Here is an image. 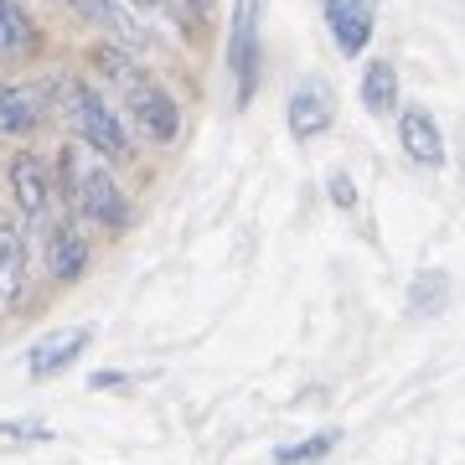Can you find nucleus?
Returning a JSON list of instances; mask_svg holds the SVG:
<instances>
[{
	"instance_id": "nucleus-1",
	"label": "nucleus",
	"mask_w": 465,
	"mask_h": 465,
	"mask_svg": "<svg viewBox=\"0 0 465 465\" xmlns=\"http://www.w3.org/2000/svg\"><path fill=\"white\" fill-rule=\"evenodd\" d=\"M63 192L78 207V217L99 223V228H124L130 223V197L119 192L109 166L88 161L84 150H63Z\"/></svg>"
},
{
	"instance_id": "nucleus-2",
	"label": "nucleus",
	"mask_w": 465,
	"mask_h": 465,
	"mask_svg": "<svg viewBox=\"0 0 465 465\" xmlns=\"http://www.w3.org/2000/svg\"><path fill=\"white\" fill-rule=\"evenodd\" d=\"M99 63L114 73V84H119V94H124V104H130V114L140 119V130H145L150 140H176L182 109H176V99H171L166 88L155 84V78H145V73H140L130 57H119V52H104Z\"/></svg>"
},
{
	"instance_id": "nucleus-3",
	"label": "nucleus",
	"mask_w": 465,
	"mask_h": 465,
	"mask_svg": "<svg viewBox=\"0 0 465 465\" xmlns=\"http://www.w3.org/2000/svg\"><path fill=\"white\" fill-rule=\"evenodd\" d=\"M67 114H73V124H78V134H84L88 145L99 150V155H109V161H119L124 150H130V134H124V124L114 119V109L94 94L88 84H67Z\"/></svg>"
},
{
	"instance_id": "nucleus-4",
	"label": "nucleus",
	"mask_w": 465,
	"mask_h": 465,
	"mask_svg": "<svg viewBox=\"0 0 465 465\" xmlns=\"http://www.w3.org/2000/svg\"><path fill=\"white\" fill-rule=\"evenodd\" d=\"M228 67H232V104L249 109L253 88H259V0H232Z\"/></svg>"
},
{
	"instance_id": "nucleus-5",
	"label": "nucleus",
	"mask_w": 465,
	"mask_h": 465,
	"mask_svg": "<svg viewBox=\"0 0 465 465\" xmlns=\"http://www.w3.org/2000/svg\"><path fill=\"white\" fill-rule=\"evenodd\" d=\"M326 26L341 57H362L378 26V0H326Z\"/></svg>"
},
{
	"instance_id": "nucleus-6",
	"label": "nucleus",
	"mask_w": 465,
	"mask_h": 465,
	"mask_svg": "<svg viewBox=\"0 0 465 465\" xmlns=\"http://www.w3.org/2000/svg\"><path fill=\"white\" fill-rule=\"evenodd\" d=\"M73 11L84 21H94L104 36H114L124 52H145L150 47V32H145V21L134 16V11H124L119 0H67Z\"/></svg>"
},
{
	"instance_id": "nucleus-7",
	"label": "nucleus",
	"mask_w": 465,
	"mask_h": 465,
	"mask_svg": "<svg viewBox=\"0 0 465 465\" xmlns=\"http://www.w3.org/2000/svg\"><path fill=\"white\" fill-rule=\"evenodd\" d=\"M331 119H336V99H331V88L321 84V78H305V84L290 94V134H295V140L326 134Z\"/></svg>"
},
{
	"instance_id": "nucleus-8",
	"label": "nucleus",
	"mask_w": 465,
	"mask_h": 465,
	"mask_svg": "<svg viewBox=\"0 0 465 465\" xmlns=\"http://www.w3.org/2000/svg\"><path fill=\"white\" fill-rule=\"evenodd\" d=\"M399 140H403V155L409 161H419V166H445V134H440L430 109L409 104L399 114Z\"/></svg>"
},
{
	"instance_id": "nucleus-9",
	"label": "nucleus",
	"mask_w": 465,
	"mask_h": 465,
	"mask_svg": "<svg viewBox=\"0 0 465 465\" xmlns=\"http://www.w3.org/2000/svg\"><path fill=\"white\" fill-rule=\"evenodd\" d=\"M11 192H16L21 217H26L32 228H42L47 202H52V176H47V166H42L36 155H16V161H11Z\"/></svg>"
},
{
	"instance_id": "nucleus-10",
	"label": "nucleus",
	"mask_w": 465,
	"mask_h": 465,
	"mask_svg": "<svg viewBox=\"0 0 465 465\" xmlns=\"http://www.w3.org/2000/svg\"><path fill=\"white\" fill-rule=\"evenodd\" d=\"M94 341V331L88 326H73V331H57V336H42L32 351H26V367H32V378H57L63 367H73L78 357H84V347Z\"/></svg>"
},
{
	"instance_id": "nucleus-11",
	"label": "nucleus",
	"mask_w": 465,
	"mask_h": 465,
	"mask_svg": "<svg viewBox=\"0 0 465 465\" xmlns=\"http://www.w3.org/2000/svg\"><path fill=\"white\" fill-rule=\"evenodd\" d=\"M47 94L32 84H0V134H26L42 124Z\"/></svg>"
},
{
	"instance_id": "nucleus-12",
	"label": "nucleus",
	"mask_w": 465,
	"mask_h": 465,
	"mask_svg": "<svg viewBox=\"0 0 465 465\" xmlns=\"http://www.w3.org/2000/svg\"><path fill=\"white\" fill-rule=\"evenodd\" d=\"M47 269H52V280H63V284L78 280V274L88 269V243H84V232L67 228V223H57V228L47 232Z\"/></svg>"
},
{
	"instance_id": "nucleus-13",
	"label": "nucleus",
	"mask_w": 465,
	"mask_h": 465,
	"mask_svg": "<svg viewBox=\"0 0 465 465\" xmlns=\"http://www.w3.org/2000/svg\"><path fill=\"white\" fill-rule=\"evenodd\" d=\"M21 284H26V243H21V232L0 217V305H11L21 295Z\"/></svg>"
},
{
	"instance_id": "nucleus-14",
	"label": "nucleus",
	"mask_w": 465,
	"mask_h": 465,
	"mask_svg": "<svg viewBox=\"0 0 465 465\" xmlns=\"http://www.w3.org/2000/svg\"><path fill=\"white\" fill-rule=\"evenodd\" d=\"M357 94H362L367 114H393L399 109V73H393V63H367Z\"/></svg>"
},
{
	"instance_id": "nucleus-15",
	"label": "nucleus",
	"mask_w": 465,
	"mask_h": 465,
	"mask_svg": "<svg viewBox=\"0 0 465 465\" xmlns=\"http://www.w3.org/2000/svg\"><path fill=\"white\" fill-rule=\"evenodd\" d=\"M445 305H450L445 269H419L414 284H409V311H414V316H440Z\"/></svg>"
},
{
	"instance_id": "nucleus-16",
	"label": "nucleus",
	"mask_w": 465,
	"mask_h": 465,
	"mask_svg": "<svg viewBox=\"0 0 465 465\" xmlns=\"http://www.w3.org/2000/svg\"><path fill=\"white\" fill-rule=\"evenodd\" d=\"M336 445H341V430H321V434H311V440H300V445L274 450V465H316V460H326Z\"/></svg>"
},
{
	"instance_id": "nucleus-17",
	"label": "nucleus",
	"mask_w": 465,
	"mask_h": 465,
	"mask_svg": "<svg viewBox=\"0 0 465 465\" xmlns=\"http://www.w3.org/2000/svg\"><path fill=\"white\" fill-rule=\"evenodd\" d=\"M21 47H32V16L21 0H0V57Z\"/></svg>"
},
{
	"instance_id": "nucleus-18",
	"label": "nucleus",
	"mask_w": 465,
	"mask_h": 465,
	"mask_svg": "<svg viewBox=\"0 0 465 465\" xmlns=\"http://www.w3.org/2000/svg\"><path fill=\"white\" fill-rule=\"evenodd\" d=\"M326 197H331L341 213H351V207H357V182H351L347 171H331V176H326Z\"/></svg>"
},
{
	"instance_id": "nucleus-19",
	"label": "nucleus",
	"mask_w": 465,
	"mask_h": 465,
	"mask_svg": "<svg viewBox=\"0 0 465 465\" xmlns=\"http://www.w3.org/2000/svg\"><path fill=\"white\" fill-rule=\"evenodd\" d=\"M130 5H134V11H145V16H155V21H176V26H186V21H192L176 0H130Z\"/></svg>"
},
{
	"instance_id": "nucleus-20",
	"label": "nucleus",
	"mask_w": 465,
	"mask_h": 465,
	"mask_svg": "<svg viewBox=\"0 0 465 465\" xmlns=\"http://www.w3.org/2000/svg\"><path fill=\"white\" fill-rule=\"evenodd\" d=\"M0 440H52L47 424H0Z\"/></svg>"
},
{
	"instance_id": "nucleus-21",
	"label": "nucleus",
	"mask_w": 465,
	"mask_h": 465,
	"mask_svg": "<svg viewBox=\"0 0 465 465\" xmlns=\"http://www.w3.org/2000/svg\"><path fill=\"white\" fill-rule=\"evenodd\" d=\"M124 382V372H94V388H119Z\"/></svg>"
},
{
	"instance_id": "nucleus-22",
	"label": "nucleus",
	"mask_w": 465,
	"mask_h": 465,
	"mask_svg": "<svg viewBox=\"0 0 465 465\" xmlns=\"http://www.w3.org/2000/svg\"><path fill=\"white\" fill-rule=\"evenodd\" d=\"M176 5H182L186 16H202V5H207V0H176Z\"/></svg>"
}]
</instances>
